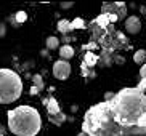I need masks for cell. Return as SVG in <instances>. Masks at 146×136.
Returning <instances> with one entry per match:
<instances>
[{
  "label": "cell",
  "mask_w": 146,
  "mask_h": 136,
  "mask_svg": "<svg viewBox=\"0 0 146 136\" xmlns=\"http://www.w3.org/2000/svg\"><path fill=\"white\" fill-rule=\"evenodd\" d=\"M85 136H146V93L122 88L109 101L85 112L82 122Z\"/></svg>",
  "instance_id": "6da1fadb"
},
{
  "label": "cell",
  "mask_w": 146,
  "mask_h": 136,
  "mask_svg": "<svg viewBox=\"0 0 146 136\" xmlns=\"http://www.w3.org/2000/svg\"><path fill=\"white\" fill-rule=\"evenodd\" d=\"M8 128L16 136H35L42 128V117L39 111L31 106H18L10 109Z\"/></svg>",
  "instance_id": "7a4b0ae2"
},
{
  "label": "cell",
  "mask_w": 146,
  "mask_h": 136,
  "mask_svg": "<svg viewBox=\"0 0 146 136\" xmlns=\"http://www.w3.org/2000/svg\"><path fill=\"white\" fill-rule=\"evenodd\" d=\"M23 80L11 69H0V104H10L19 99Z\"/></svg>",
  "instance_id": "3957f363"
},
{
  "label": "cell",
  "mask_w": 146,
  "mask_h": 136,
  "mask_svg": "<svg viewBox=\"0 0 146 136\" xmlns=\"http://www.w3.org/2000/svg\"><path fill=\"white\" fill-rule=\"evenodd\" d=\"M53 75H55V79H58V80H66L69 75H71V64L68 63V61H56L55 64H53Z\"/></svg>",
  "instance_id": "277c9868"
},
{
  "label": "cell",
  "mask_w": 146,
  "mask_h": 136,
  "mask_svg": "<svg viewBox=\"0 0 146 136\" xmlns=\"http://www.w3.org/2000/svg\"><path fill=\"white\" fill-rule=\"evenodd\" d=\"M125 29H127V32L132 34V35L138 34L140 29H141V19L138 16H129L125 19Z\"/></svg>",
  "instance_id": "5b68a950"
},
{
  "label": "cell",
  "mask_w": 146,
  "mask_h": 136,
  "mask_svg": "<svg viewBox=\"0 0 146 136\" xmlns=\"http://www.w3.org/2000/svg\"><path fill=\"white\" fill-rule=\"evenodd\" d=\"M103 11H104V15L109 11H117L116 13L117 19L124 18L125 16V3H103Z\"/></svg>",
  "instance_id": "8992f818"
},
{
  "label": "cell",
  "mask_w": 146,
  "mask_h": 136,
  "mask_svg": "<svg viewBox=\"0 0 146 136\" xmlns=\"http://www.w3.org/2000/svg\"><path fill=\"white\" fill-rule=\"evenodd\" d=\"M43 102L47 104V112H48V115H56V114H60V112H61L60 104H58V101H56L53 96H50L48 99H43Z\"/></svg>",
  "instance_id": "52a82bcc"
},
{
  "label": "cell",
  "mask_w": 146,
  "mask_h": 136,
  "mask_svg": "<svg viewBox=\"0 0 146 136\" xmlns=\"http://www.w3.org/2000/svg\"><path fill=\"white\" fill-rule=\"evenodd\" d=\"M74 48L71 47V45H63V47H60V56L63 58V61H68V59H71L74 56Z\"/></svg>",
  "instance_id": "ba28073f"
},
{
  "label": "cell",
  "mask_w": 146,
  "mask_h": 136,
  "mask_svg": "<svg viewBox=\"0 0 146 136\" xmlns=\"http://www.w3.org/2000/svg\"><path fill=\"white\" fill-rule=\"evenodd\" d=\"M98 63V56L96 55H93L92 51H88V53H85V58H84V64L82 66H93V64H96Z\"/></svg>",
  "instance_id": "9c48e42d"
},
{
  "label": "cell",
  "mask_w": 146,
  "mask_h": 136,
  "mask_svg": "<svg viewBox=\"0 0 146 136\" xmlns=\"http://www.w3.org/2000/svg\"><path fill=\"white\" fill-rule=\"evenodd\" d=\"M58 30H60L61 34L71 32V22H69L68 19H60V21H58Z\"/></svg>",
  "instance_id": "30bf717a"
},
{
  "label": "cell",
  "mask_w": 146,
  "mask_h": 136,
  "mask_svg": "<svg viewBox=\"0 0 146 136\" xmlns=\"http://www.w3.org/2000/svg\"><path fill=\"white\" fill-rule=\"evenodd\" d=\"M48 119H50V122L53 125H63L66 120V115L63 112H60V114H56V115H48Z\"/></svg>",
  "instance_id": "8fae6325"
},
{
  "label": "cell",
  "mask_w": 146,
  "mask_h": 136,
  "mask_svg": "<svg viewBox=\"0 0 146 136\" xmlns=\"http://www.w3.org/2000/svg\"><path fill=\"white\" fill-rule=\"evenodd\" d=\"M133 61H135L137 64H145L146 63V51L145 50L135 51V55H133Z\"/></svg>",
  "instance_id": "7c38bea8"
},
{
  "label": "cell",
  "mask_w": 146,
  "mask_h": 136,
  "mask_svg": "<svg viewBox=\"0 0 146 136\" xmlns=\"http://www.w3.org/2000/svg\"><path fill=\"white\" fill-rule=\"evenodd\" d=\"M32 83H34L32 86H35V88L39 90V93L43 90V80H42V75H40V74H35V75H32Z\"/></svg>",
  "instance_id": "4fadbf2b"
},
{
  "label": "cell",
  "mask_w": 146,
  "mask_h": 136,
  "mask_svg": "<svg viewBox=\"0 0 146 136\" xmlns=\"http://www.w3.org/2000/svg\"><path fill=\"white\" fill-rule=\"evenodd\" d=\"M47 48L48 50H56V48H58V45H60V40H58V37H48L47 38Z\"/></svg>",
  "instance_id": "5bb4252c"
},
{
  "label": "cell",
  "mask_w": 146,
  "mask_h": 136,
  "mask_svg": "<svg viewBox=\"0 0 146 136\" xmlns=\"http://www.w3.org/2000/svg\"><path fill=\"white\" fill-rule=\"evenodd\" d=\"M95 24H98L100 27H106L108 24H109V19H108V15H100L96 19H95Z\"/></svg>",
  "instance_id": "9a60e30c"
},
{
  "label": "cell",
  "mask_w": 146,
  "mask_h": 136,
  "mask_svg": "<svg viewBox=\"0 0 146 136\" xmlns=\"http://www.w3.org/2000/svg\"><path fill=\"white\" fill-rule=\"evenodd\" d=\"M84 27H85V22H84L82 18H76L74 21H71V30H74V29H84Z\"/></svg>",
  "instance_id": "2e32d148"
},
{
  "label": "cell",
  "mask_w": 146,
  "mask_h": 136,
  "mask_svg": "<svg viewBox=\"0 0 146 136\" xmlns=\"http://www.w3.org/2000/svg\"><path fill=\"white\" fill-rule=\"evenodd\" d=\"M15 19H16V24H23V22L27 19L26 11H18L16 15H15Z\"/></svg>",
  "instance_id": "e0dca14e"
},
{
  "label": "cell",
  "mask_w": 146,
  "mask_h": 136,
  "mask_svg": "<svg viewBox=\"0 0 146 136\" xmlns=\"http://www.w3.org/2000/svg\"><path fill=\"white\" fill-rule=\"evenodd\" d=\"M137 88L140 90V91H143V93H146V79H141V80H140Z\"/></svg>",
  "instance_id": "ac0fdd59"
},
{
  "label": "cell",
  "mask_w": 146,
  "mask_h": 136,
  "mask_svg": "<svg viewBox=\"0 0 146 136\" xmlns=\"http://www.w3.org/2000/svg\"><path fill=\"white\" fill-rule=\"evenodd\" d=\"M140 75H141V79H146V63L141 66V69H140Z\"/></svg>",
  "instance_id": "d6986e66"
},
{
  "label": "cell",
  "mask_w": 146,
  "mask_h": 136,
  "mask_svg": "<svg viewBox=\"0 0 146 136\" xmlns=\"http://www.w3.org/2000/svg\"><path fill=\"white\" fill-rule=\"evenodd\" d=\"M72 5H74L72 2H66V3H61V8H64V10H66V8H71Z\"/></svg>",
  "instance_id": "ffe728a7"
},
{
  "label": "cell",
  "mask_w": 146,
  "mask_h": 136,
  "mask_svg": "<svg viewBox=\"0 0 146 136\" xmlns=\"http://www.w3.org/2000/svg\"><path fill=\"white\" fill-rule=\"evenodd\" d=\"M5 35V24H0V37Z\"/></svg>",
  "instance_id": "44dd1931"
},
{
  "label": "cell",
  "mask_w": 146,
  "mask_h": 136,
  "mask_svg": "<svg viewBox=\"0 0 146 136\" xmlns=\"http://www.w3.org/2000/svg\"><path fill=\"white\" fill-rule=\"evenodd\" d=\"M35 93H39V90L35 88V86H32V88H31V94H35Z\"/></svg>",
  "instance_id": "7402d4cb"
},
{
  "label": "cell",
  "mask_w": 146,
  "mask_h": 136,
  "mask_svg": "<svg viewBox=\"0 0 146 136\" xmlns=\"http://www.w3.org/2000/svg\"><path fill=\"white\" fill-rule=\"evenodd\" d=\"M79 136H85V135H84V133H80V135H79Z\"/></svg>",
  "instance_id": "603a6c76"
}]
</instances>
